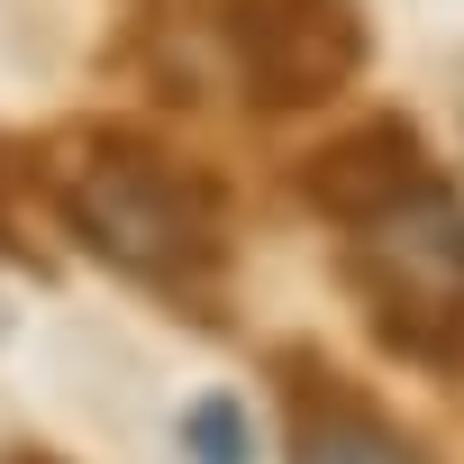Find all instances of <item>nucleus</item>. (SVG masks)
<instances>
[{
	"mask_svg": "<svg viewBox=\"0 0 464 464\" xmlns=\"http://www.w3.org/2000/svg\"><path fill=\"white\" fill-rule=\"evenodd\" d=\"M64 218L101 265H119L137 283H200L227 256L218 191L137 137H101L64 173Z\"/></svg>",
	"mask_w": 464,
	"mask_h": 464,
	"instance_id": "f257e3e1",
	"label": "nucleus"
},
{
	"mask_svg": "<svg viewBox=\"0 0 464 464\" xmlns=\"http://www.w3.org/2000/svg\"><path fill=\"white\" fill-rule=\"evenodd\" d=\"M346 283L364 292L382 346L464 373V191L437 173L392 218L346 227Z\"/></svg>",
	"mask_w": 464,
	"mask_h": 464,
	"instance_id": "f03ea898",
	"label": "nucleus"
},
{
	"mask_svg": "<svg viewBox=\"0 0 464 464\" xmlns=\"http://www.w3.org/2000/svg\"><path fill=\"white\" fill-rule=\"evenodd\" d=\"M191 10H200V28L227 46L246 101H265V110L328 101V92L364 64L355 0H191Z\"/></svg>",
	"mask_w": 464,
	"mask_h": 464,
	"instance_id": "7ed1b4c3",
	"label": "nucleus"
},
{
	"mask_svg": "<svg viewBox=\"0 0 464 464\" xmlns=\"http://www.w3.org/2000/svg\"><path fill=\"white\" fill-rule=\"evenodd\" d=\"M428 182H437L428 137L410 119H392V110H373V119H355V128H337L328 146L301 155V200L319 218H337V227H373Z\"/></svg>",
	"mask_w": 464,
	"mask_h": 464,
	"instance_id": "20e7f679",
	"label": "nucleus"
},
{
	"mask_svg": "<svg viewBox=\"0 0 464 464\" xmlns=\"http://www.w3.org/2000/svg\"><path fill=\"white\" fill-rule=\"evenodd\" d=\"M292 464H428L382 410H364L355 392H301V437H292Z\"/></svg>",
	"mask_w": 464,
	"mask_h": 464,
	"instance_id": "39448f33",
	"label": "nucleus"
},
{
	"mask_svg": "<svg viewBox=\"0 0 464 464\" xmlns=\"http://www.w3.org/2000/svg\"><path fill=\"white\" fill-rule=\"evenodd\" d=\"M182 455H191V464H256L246 410L227 401V392H200V401L182 410Z\"/></svg>",
	"mask_w": 464,
	"mask_h": 464,
	"instance_id": "423d86ee",
	"label": "nucleus"
},
{
	"mask_svg": "<svg viewBox=\"0 0 464 464\" xmlns=\"http://www.w3.org/2000/svg\"><path fill=\"white\" fill-rule=\"evenodd\" d=\"M10 464H55V455H10Z\"/></svg>",
	"mask_w": 464,
	"mask_h": 464,
	"instance_id": "0eeeda50",
	"label": "nucleus"
}]
</instances>
